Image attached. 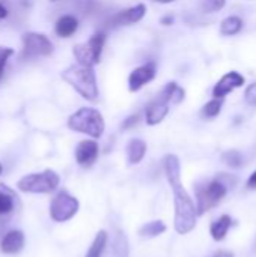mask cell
Returning a JSON list of instances; mask_svg holds the SVG:
<instances>
[{"mask_svg": "<svg viewBox=\"0 0 256 257\" xmlns=\"http://www.w3.org/2000/svg\"><path fill=\"white\" fill-rule=\"evenodd\" d=\"M164 173L167 182L174 191V202H175V220L174 226L180 235H186L192 232L196 226L198 211L190 199L189 193L186 191L181 182V164L177 155H166L164 157Z\"/></svg>", "mask_w": 256, "mask_h": 257, "instance_id": "obj_1", "label": "cell"}, {"mask_svg": "<svg viewBox=\"0 0 256 257\" xmlns=\"http://www.w3.org/2000/svg\"><path fill=\"white\" fill-rule=\"evenodd\" d=\"M62 80L88 101H97L100 96L97 74L92 66H84L80 63L71 65L62 72Z\"/></svg>", "mask_w": 256, "mask_h": 257, "instance_id": "obj_2", "label": "cell"}, {"mask_svg": "<svg viewBox=\"0 0 256 257\" xmlns=\"http://www.w3.org/2000/svg\"><path fill=\"white\" fill-rule=\"evenodd\" d=\"M68 128L92 139H100L106 130V122L97 108L81 107L68 117Z\"/></svg>", "mask_w": 256, "mask_h": 257, "instance_id": "obj_3", "label": "cell"}, {"mask_svg": "<svg viewBox=\"0 0 256 257\" xmlns=\"http://www.w3.org/2000/svg\"><path fill=\"white\" fill-rule=\"evenodd\" d=\"M228 193V184L223 181V176L211 179L208 182L199 184L196 187V211L198 215H202L213 209L222 202Z\"/></svg>", "mask_w": 256, "mask_h": 257, "instance_id": "obj_4", "label": "cell"}, {"mask_svg": "<svg viewBox=\"0 0 256 257\" xmlns=\"http://www.w3.org/2000/svg\"><path fill=\"white\" fill-rule=\"evenodd\" d=\"M59 175L54 170H44L39 173H30L21 178L17 182V187L23 193H33V194H47L53 193L59 187Z\"/></svg>", "mask_w": 256, "mask_h": 257, "instance_id": "obj_5", "label": "cell"}, {"mask_svg": "<svg viewBox=\"0 0 256 257\" xmlns=\"http://www.w3.org/2000/svg\"><path fill=\"white\" fill-rule=\"evenodd\" d=\"M104 44H106V33L100 32V33L92 35L88 42L74 45L72 54L77 63L84 65V66H92V68L98 65L101 60Z\"/></svg>", "mask_w": 256, "mask_h": 257, "instance_id": "obj_6", "label": "cell"}, {"mask_svg": "<svg viewBox=\"0 0 256 257\" xmlns=\"http://www.w3.org/2000/svg\"><path fill=\"white\" fill-rule=\"evenodd\" d=\"M51 41L38 32H26L23 35V59H33V57H47L53 53Z\"/></svg>", "mask_w": 256, "mask_h": 257, "instance_id": "obj_7", "label": "cell"}, {"mask_svg": "<svg viewBox=\"0 0 256 257\" xmlns=\"http://www.w3.org/2000/svg\"><path fill=\"white\" fill-rule=\"evenodd\" d=\"M78 206V200L74 196L60 191L50 203V217L56 223H65L77 214Z\"/></svg>", "mask_w": 256, "mask_h": 257, "instance_id": "obj_8", "label": "cell"}, {"mask_svg": "<svg viewBox=\"0 0 256 257\" xmlns=\"http://www.w3.org/2000/svg\"><path fill=\"white\" fill-rule=\"evenodd\" d=\"M157 72V66L154 62H148L139 68H136L130 77H128V89L130 92H139L145 84H148L149 81L154 80Z\"/></svg>", "mask_w": 256, "mask_h": 257, "instance_id": "obj_9", "label": "cell"}, {"mask_svg": "<svg viewBox=\"0 0 256 257\" xmlns=\"http://www.w3.org/2000/svg\"><path fill=\"white\" fill-rule=\"evenodd\" d=\"M244 81H246V80H244V77H243L240 72L231 71V72L225 74V75L217 81V84H216L214 89H213V96H214V98L223 99L228 93H231V92H234L235 89L241 87V86L244 84Z\"/></svg>", "mask_w": 256, "mask_h": 257, "instance_id": "obj_10", "label": "cell"}, {"mask_svg": "<svg viewBox=\"0 0 256 257\" xmlns=\"http://www.w3.org/2000/svg\"><path fill=\"white\" fill-rule=\"evenodd\" d=\"M145 14H146V6L143 3H139L136 6H131V8L113 15L110 20V26L112 27H121V26L136 24L145 17Z\"/></svg>", "mask_w": 256, "mask_h": 257, "instance_id": "obj_11", "label": "cell"}, {"mask_svg": "<svg viewBox=\"0 0 256 257\" xmlns=\"http://www.w3.org/2000/svg\"><path fill=\"white\" fill-rule=\"evenodd\" d=\"M169 101L164 99L163 96H157L154 101H151L145 110V119H146V123L149 126H154V125H158L164 120V117L167 116L169 113Z\"/></svg>", "mask_w": 256, "mask_h": 257, "instance_id": "obj_12", "label": "cell"}, {"mask_svg": "<svg viewBox=\"0 0 256 257\" xmlns=\"http://www.w3.org/2000/svg\"><path fill=\"white\" fill-rule=\"evenodd\" d=\"M98 151L95 140H83L75 148V161L83 167H91L98 158Z\"/></svg>", "mask_w": 256, "mask_h": 257, "instance_id": "obj_13", "label": "cell"}, {"mask_svg": "<svg viewBox=\"0 0 256 257\" xmlns=\"http://www.w3.org/2000/svg\"><path fill=\"white\" fill-rule=\"evenodd\" d=\"M23 247H24V235L20 230L8 232L0 242V248L5 254H17L23 250Z\"/></svg>", "mask_w": 256, "mask_h": 257, "instance_id": "obj_14", "label": "cell"}, {"mask_svg": "<svg viewBox=\"0 0 256 257\" xmlns=\"http://www.w3.org/2000/svg\"><path fill=\"white\" fill-rule=\"evenodd\" d=\"M17 205V194L14 190L0 184V217H8L14 212Z\"/></svg>", "mask_w": 256, "mask_h": 257, "instance_id": "obj_15", "label": "cell"}, {"mask_svg": "<svg viewBox=\"0 0 256 257\" xmlns=\"http://www.w3.org/2000/svg\"><path fill=\"white\" fill-rule=\"evenodd\" d=\"M78 29V21L74 15H62L54 26V32L59 38H69Z\"/></svg>", "mask_w": 256, "mask_h": 257, "instance_id": "obj_16", "label": "cell"}, {"mask_svg": "<svg viewBox=\"0 0 256 257\" xmlns=\"http://www.w3.org/2000/svg\"><path fill=\"white\" fill-rule=\"evenodd\" d=\"M146 154V143L142 139H133L127 146V157L130 164H139Z\"/></svg>", "mask_w": 256, "mask_h": 257, "instance_id": "obj_17", "label": "cell"}, {"mask_svg": "<svg viewBox=\"0 0 256 257\" xmlns=\"http://www.w3.org/2000/svg\"><path fill=\"white\" fill-rule=\"evenodd\" d=\"M232 224V220L229 215H222L219 220H216L213 224H211V229H210V233L213 236L214 241H223L225 236L228 235V230Z\"/></svg>", "mask_w": 256, "mask_h": 257, "instance_id": "obj_18", "label": "cell"}, {"mask_svg": "<svg viewBox=\"0 0 256 257\" xmlns=\"http://www.w3.org/2000/svg\"><path fill=\"white\" fill-rule=\"evenodd\" d=\"M243 29V20L237 15H231L226 17L222 23H220V33L223 36H234L238 35Z\"/></svg>", "mask_w": 256, "mask_h": 257, "instance_id": "obj_19", "label": "cell"}, {"mask_svg": "<svg viewBox=\"0 0 256 257\" xmlns=\"http://www.w3.org/2000/svg\"><path fill=\"white\" fill-rule=\"evenodd\" d=\"M166 232V224L160 220L157 221H151V223H146L140 227L139 233L143 236V238H155L161 233Z\"/></svg>", "mask_w": 256, "mask_h": 257, "instance_id": "obj_20", "label": "cell"}, {"mask_svg": "<svg viewBox=\"0 0 256 257\" xmlns=\"http://www.w3.org/2000/svg\"><path fill=\"white\" fill-rule=\"evenodd\" d=\"M106 245H107V233H106V230H100L97 233L92 245L89 247V251H88L86 257H101Z\"/></svg>", "mask_w": 256, "mask_h": 257, "instance_id": "obj_21", "label": "cell"}, {"mask_svg": "<svg viewBox=\"0 0 256 257\" xmlns=\"http://www.w3.org/2000/svg\"><path fill=\"white\" fill-rule=\"evenodd\" d=\"M222 105H223V99L220 98H214L211 101H208L204 107H202V116L207 119H214L220 114L222 111Z\"/></svg>", "mask_w": 256, "mask_h": 257, "instance_id": "obj_22", "label": "cell"}, {"mask_svg": "<svg viewBox=\"0 0 256 257\" xmlns=\"http://www.w3.org/2000/svg\"><path fill=\"white\" fill-rule=\"evenodd\" d=\"M113 251L116 257H128V241L124 232L118 230L113 242Z\"/></svg>", "mask_w": 256, "mask_h": 257, "instance_id": "obj_23", "label": "cell"}, {"mask_svg": "<svg viewBox=\"0 0 256 257\" xmlns=\"http://www.w3.org/2000/svg\"><path fill=\"white\" fill-rule=\"evenodd\" d=\"M222 160L226 166L232 167V169H240L243 166V157L238 151H226L223 155H222Z\"/></svg>", "mask_w": 256, "mask_h": 257, "instance_id": "obj_24", "label": "cell"}, {"mask_svg": "<svg viewBox=\"0 0 256 257\" xmlns=\"http://www.w3.org/2000/svg\"><path fill=\"white\" fill-rule=\"evenodd\" d=\"M225 5H226V0H202L201 9L207 14H214V12L222 11Z\"/></svg>", "mask_w": 256, "mask_h": 257, "instance_id": "obj_25", "label": "cell"}, {"mask_svg": "<svg viewBox=\"0 0 256 257\" xmlns=\"http://www.w3.org/2000/svg\"><path fill=\"white\" fill-rule=\"evenodd\" d=\"M14 54V48L11 47H2L0 45V80L5 74V68H6V63L8 60L11 59V56Z\"/></svg>", "mask_w": 256, "mask_h": 257, "instance_id": "obj_26", "label": "cell"}, {"mask_svg": "<svg viewBox=\"0 0 256 257\" xmlns=\"http://www.w3.org/2000/svg\"><path fill=\"white\" fill-rule=\"evenodd\" d=\"M244 101L247 102V105L256 107V83H252L250 86H247V89L244 92Z\"/></svg>", "mask_w": 256, "mask_h": 257, "instance_id": "obj_27", "label": "cell"}, {"mask_svg": "<svg viewBox=\"0 0 256 257\" xmlns=\"http://www.w3.org/2000/svg\"><path fill=\"white\" fill-rule=\"evenodd\" d=\"M184 98H186V92H184V89H183V87H180V86H177V87H175V90H174V95H172V104L178 105L180 102H183V101H184Z\"/></svg>", "mask_w": 256, "mask_h": 257, "instance_id": "obj_28", "label": "cell"}, {"mask_svg": "<svg viewBox=\"0 0 256 257\" xmlns=\"http://www.w3.org/2000/svg\"><path fill=\"white\" fill-rule=\"evenodd\" d=\"M137 122H139V114H133L122 122V130H130L134 125H137Z\"/></svg>", "mask_w": 256, "mask_h": 257, "instance_id": "obj_29", "label": "cell"}, {"mask_svg": "<svg viewBox=\"0 0 256 257\" xmlns=\"http://www.w3.org/2000/svg\"><path fill=\"white\" fill-rule=\"evenodd\" d=\"M247 187H249L250 190H255L256 188V172H253V173L250 175V178L247 179Z\"/></svg>", "mask_w": 256, "mask_h": 257, "instance_id": "obj_30", "label": "cell"}, {"mask_svg": "<svg viewBox=\"0 0 256 257\" xmlns=\"http://www.w3.org/2000/svg\"><path fill=\"white\" fill-rule=\"evenodd\" d=\"M172 23H174V18L170 15H166L164 18H161V24H164V26H170Z\"/></svg>", "mask_w": 256, "mask_h": 257, "instance_id": "obj_31", "label": "cell"}, {"mask_svg": "<svg viewBox=\"0 0 256 257\" xmlns=\"http://www.w3.org/2000/svg\"><path fill=\"white\" fill-rule=\"evenodd\" d=\"M8 17V9L0 3V20H3V18H6Z\"/></svg>", "mask_w": 256, "mask_h": 257, "instance_id": "obj_32", "label": "cell"}, {"mask_svg": "<svg viewBox=\"0 0 256 257\" xmlns=\"http://www.w3.org/2000/svg\"><path fill=\"white\" fill-rule=\"evenodd\" d=\"M214 257H234V254L231 251H220L219 254H216Z\"/></svg>", "mask_w": 256, "mask_h": 257, "instance_id": "obj_33", "label": "cell"}, {"mask_svg": "<svg viewBox=\"0 0 256 257\" xmlns=\"http://www.w3.org/2000/svg\"><path fill=\"white\" fill-rule=\"evenodd\" d=\"M157 3H163V5H167V3H174L175 0H154Z\"/></svg>", "mask_w": 256, "mask_h": 257, "instance_id": "obj_34", "label": "cell"}, {"mask_svg": "<svg viewBox=\"0 0 256 257\" xmlns=\"http://www.w3.org/2000/svg\"><path fill=\"white\" fill-rule=\"evenodd\" d=\"M2 170H3V167H2V164H0V175H2Z\"/></svg>", "mask_w": 256, "mask_h": 257, "instance_id": "obj_35", "label": "cell"}, {"mask_svg": "<svg viewBox=\"0 0 256 257\" xmlns=\"http://www.w3.org/2000/svg\"><path fill=\"white\" fill-rule=\"evenodd\" d=\"M255 244H256V242H255Z\"/></svg>", "mask_w": 256, "mask_h": 257, "instance_id": "obj_36", "label": "cell"}]
</instances>
